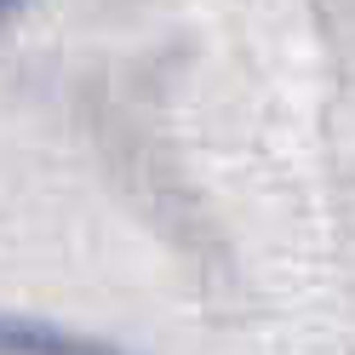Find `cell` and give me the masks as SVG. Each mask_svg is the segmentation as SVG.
Returning a JSON list of instances; mask_svg holds the SVG:
<instances>
[{"label":"cell","instance_id":"6da1fadb","mask_svg":"<svg viewBox=\"0 0 355 355\" xmlns=\"http://www.w3.org/2000/svg\"><path fill=\"white\" fill-rule=\"evenodd\" d=\"M0 355H121L98 338H75L63 327L24 321V315H0Z\"/></svg>","mask_w":355,"mask_h":355},{"label":"cell","instance_id":"7a4b0ae2","mask_svg":"<svg viewBox=\"0 0 355 355\" xmlns=\"http://www.w3.org/2000/svg\"><path fill=\"white\" fill-rule=\"evenodd\" d=\"M12 6H24V0H0V17H6V12H12Z\"/></svg>","mask_w":355,"mask_h":355}]
</instances>
